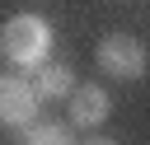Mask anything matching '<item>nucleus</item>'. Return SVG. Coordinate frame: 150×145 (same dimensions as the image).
I'll list each match as a JSON object with an SVG mask.
<instances>
[{"label":"nucleus","instance_id":"f257e3e1","mask_svg":"<svg viewBox=\"0 0 150 145\" xmlns=\"http://www.w3.org/2000/svg\"><path fill=\"white\" fill-rule=\"evenodd\" d=\"M0 47H5V61L14 65H42L52 51V23L42 14H14L0 28Z\"/></svg>","mask_w":150,"mask_h":145},{"label":"nucleus","instance_id":"f03ea898","mask_svg":"<svg viewBox=\"0 0 150 145\" xmlns=\"http://www.w3.org/2000/svg\"><path fill=\"white\" fill-rule=\"evenodd\" d=\"M98 70L112 75V80H141L145 75V47L131 37V33H112L98 42Z\"/></svg>","mask_w":150,"mask_h":145},{"label":"nucleus","instance_id":"7ed1b4c3","mask_svg":"<svg viewBox=\"0 0 150 145\" xmlns=\"http://www.w3.org/2000/svg\"><path fill=\"white\" fill-rule=\"evenodd\" d=\"M38 122V94L19 75H0V126H28Z\"/></svg>","mask_w":150,"mask_h":145},{"label":"nucleus","instance_id":"20e7f679","mask_svg":"<svg viewBox=\"0 0 150 145\" xmlns=\"http://www.w3.org/2000/svg\"><path fill=\"white\" fill-rule=\"evenodd\" d=\"M38 75H33V94H38V103H56V98H70L75 94V70L66 65V61H42V65H33Z\"/></svg>","mask_w":150,"mask_h":145},{"label":"nucleus","instance_id":"39448f33","mask_svg":"<svg viewBox=\"0 0 150 145\" xmlns=\"http://www.w3.org/2000/svg\"><path fill=\"white\" fill-rule=\"evenodd\" d=\"M108 117V89L103 84H80L70 94V126H98Z\"/></svg>","mask_w":150,"mask_h":145},{"label":"nucleus","instance_id":"423d86ee","mask_svg":"<svg viewBox=\"0 0 150 145\" xmlns=\"http://www.w3.org/2000/svg\"><path fill=\"white\" fill-rule=\"evenodd\" d=\"M19 145H75V126L70 122H28Z\"/></svg>","mask_w":150,"mask_h":145},{"label":"nucleus","instance_id":"0eeeda50","mask_svg":"<svg viewBox=\"0 0 150 145\" xmlns=\"http://www.w3.org/2000/svg\"><path fill=\"white\" fill-rule=\"evenodd\" d=\"M84 145H117V140H108V136H94V140H84Z\"/></svg>","mask_w":150,"mask_h":145}]
</instances>
